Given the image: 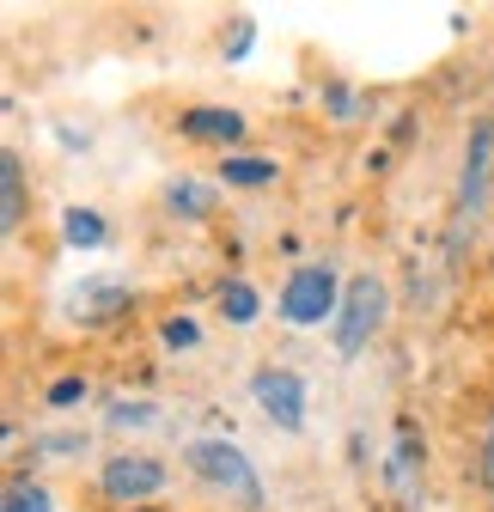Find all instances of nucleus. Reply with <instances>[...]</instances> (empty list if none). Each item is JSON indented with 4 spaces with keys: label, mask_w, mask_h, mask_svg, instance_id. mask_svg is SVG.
<instances>
[{
    "label": "nucleus",
    "mask_w": 494,
    "mask_h": 512,
    "mask_svg": "<svg viewBox=\"0 0 494 512\" xmlns=\"http://www.w3.org/2000/svg\"><path fill=\"white\" fill-rule=\"evenodd\" d=\"M183 464H190V476H196L208 494H220L226 506H238V512H263L257 464L244 458L232 439H190V445H183Z\"/></svg>",
    "instance_id": "1"
},
{
    "label": "nucleus",
    "mask_w": 494,
    "mask_h": 512,
    "mask_svg": "<svg viewBox=\"0 0 494 512\" xmlns=\"http://www.w3.org/2000/svg\"><path fill=\"white\" fill-rule=\"evenodd\" d=\"M342 275L336 263H293L281 293H275V317L287 330H318V324H336V311H342Z\"/></svg>",
    "instance_id": "2"
},
{
    "label": "nucleus",
    "mask_w": 494,
    "mask_h": 512,
    "mask_svg": "<svg viewBox=\"0 0 494 512\" xmlns=\"http://www.w3.org/2000/svg\"><path fill=\"white\" fill-rule=\"evenodd\" d=\"M385 317H391V287H385V275H354L348 281V293H342V311H336V354L342 360H354V354H366L373 348V336L385 330Z\"/></svg>",
    "instance_id": "3"
},
{
    "label": "nucleus",
    "mask_w": 494,
    "mask_h": 512,
    "mask_svg": "<svg viewBox=\"0 0 494 512\" xmlns=\"http://www.w3.org/2000/svg\"><path fill=\"white\" fill-rule=\"evenodd\" d=\"M488 183H494V116H476L464 135V171H458V232H452V256L464 250V238L482 226L488 214Z\"/></svg>",
    "instance_id": "4"
},
{
    "label": "nucleus",
    "mask_w": 494,
    "mask_h": 512,
    "mask_svg": "<svg viewBox=\"0 0 494 512\" xmlns=\"http://www.w3.org/2000/svg\"><path fill=\"white\" fill-rule=\"evenodd\" d=\"M165 482H171V470H165V458H153V452H116V458L98 464V494L116 500L122 512H129V506H153V494H159Z\"/></svg>",
    "instance_id": "5"
},
{
    "label": "nucleus",
    "mask_w": 494,
    "mask_h": 512,
    "mask_svg": "<svg viewBox=\"0 0 494 512\" xmlns=\"http://www.w3.org/2000/svg\"><path fill=\"white\" fill-rule=\"evenodd\" d=\"M251 403L269 415V427L281 433H305V378L293 366H263L251 378Z\"/></svg>",
    "instance_id": "6"
},
{
    "label": "nucleus",
    "mask_w": 494,
    "mask_h": 512,
    "mask_svg": "<svg viewBox=\"0 0 494 512\" xmlns=\"http://www.w3.org/2000/svg\"><path fill=\"white\" fill-rule=\"evenodd\" d=\"M177 135L196 141V147L238 153V141L251 135V122H244V110H232V104H190V110H177Z\"/></svg>",
    "instance_id": "7"
},
{
    "label": "nucleus",
    "mask_w": 494,
    "mask_h": 512,
    "mask_svg": "<svg viewBox=\"0 0 494 512\" xmlns=\"http://www.w3.org/2000/svg\"><path fill=\"white\" fill-rule=\"evenodd\" d=\"M129 305H135V287H129V281H110V275L80 281L74 299H68V311H74L80 330H110L116 317H129Z\"/></svg>",
    "instance_id": "8"
},
{
    "label": "nucleus",
    "mask_w": 494,
    "mask_h": 512,
    "mask_svg": "<svg viewBox=\"0 0 494 512\" xmlns=\"http://www.w3.org/2000/svg\"><path fill=\"white\" fill-rule=\"evenodd\" d=\"M421 470H427V439L415 427H397V445L385 458V488L397 494L403 512H421Z\"/></svg>",
    "instance_id": "9"
},
{
    "label": "nucleus",
    "mask_w": 494,
    "mask_h": 512,
    "mask_svg": "<svg viewBox=\"0 0 494 512\" xmlns=\"http://www.w3.org/2000/svg\"><path fill=\"white\" fill-rule=\"evenodd\" d=\"M159 202H165V214H171V220H190V226H202V220H214L220 189H214V183H202V177H171Z\"/></svg>",
    "instance_id": "10"
},
{
    "label": "nucleus",
    "mask_w": 494,
    "mask_h": 512,
    "mask_svg": "<svg viewBox=\"0 0 494 512\" xmlns=\"http://www.w3.org/2000/svg\"><path fill=\"white\" fill-rule=\"evenodd\" d=\"M25 214H31V189H25V159L7 147L0 153V232H19L25 226Z\"/></svg>",
    "instance_id": "11"
},
{
    "label": "nucleus",
    "mask_w": 494,
    "mask_h": 512,
    "mask_svg": "<svg viewBox=\"0 0 494 512\" xmlns=\"http://www.w3.org/2000/svg\"><path fill=\"white\" fill-rule=\"evenodd\" d=\"M214 311L226 317L232 330H251L257 317H263V293H257L251 281H244V275H226V281L214 287Z\"/></svg>",
    "instance_id": "12"
},
{
    "label": "nucleus",
    "mask_w": 494,
    "mask_h": 512,
    "mask_svg": "<svg viewBox=\"0 0 494 512\" xmlns=\"http://www.w3.org/2000/svg\"><path fill=\"white\" fill-rule=\"evenodd\" d=\"M220 183L226 189H269V183H281V159H269V153H220Z\"/></svg>",
    "instance_id": "13"
},
{
    "label": "nucleus",
    "mask_w": 494,
    "mask_h": 512,
    "mask_svg": "<svg viewBox=\"0 0 494 512\" xmlns=\"http://www.w3.org/2000/svg\"><path fill=\"white\" fill-rule=\"evenodd\" d=\"M61 244L68 250H104L110 244V220L98 214V208H61Z\"/></svg>",
    "instance_id": "14"
},
{
    "label": "nucleus",
    "mask_w": 494,
    "mask_h": 512,
    "mask_svg": "<svg viewBox=\"0 0 494 512\" xmlns=\"http://www.w3.org/2000/svg\"><path fill=\"white\" fill-rule=\"evenodd\" d=\"M0 512H55V494L31 476H13L7 494H0Z\"/></svg>",
    "instance_id": "15"
},
{
    "label": "nucleus",
    "mask_w": 494,
    "mask_h": 512,
    "mask_svg": "<svg viewBox=\"0 0 494 512\" xmlns=\"http://www.w3.org/2000/svg\"><path fill=\"white\" fill-rule=\"evenodd\" d=\"M86 397H92V384H86L80 372H61V378L43 384V409H55V415H61V409H80Z\"/></svg>",
    "instance_id": "16"
},
{
    "label": "nucleus",
    "mask_w": 494,
    "mask_h": 512,
    "mask_svg": "<svg viewBox=\"0 0 494 512\" xmlns=\"http://www.w3.org/2000/svg\"><path fill=\"white\" fill-rule=\"evenodd\" d=\"M159 348H171V354H190V348H202V324L190 311H171L165 324H159Z\"/></svg>",
    "instance_id": "17"
},
{
    "label": "nucleus",
    "mask_w": 494,
    "mask_h": 512,
    "mask_svg": "<svg viewBox=\"0 0 494 512\" xmlns=\"http://www.w3.org/2000/svg\"><path fill=\"white\" fill-rule=\"evenodd\" d=\"M104 421H110L116 433H141V427H153V421H159V409H153L147 397H135V403H129V397H116Z\"/></svg>",
    "instance_id": "18"
},
{
    "label": "nucleus",
    "mask_w": 494,
    "mask_h": 512,
    "mask_svg": "<svg viewBox=\"0 0 494 512\" xmlns=\"http://www.w3.org/2000/svg\"><path fill=\"white\" fill-rule=\"evenodd\" d=\"M324 110H330L336 122H354V116H360L366 104L354 98V86H342V80H324Z\"/></svg>",
    "instance_id": "19"
},
{
    "label": "nucleus",
    "mask_w": 494,
    "mask_h": 512,
    "mask_svg": "<svg viewBox=\"0 0 494 512\" xmlns=\"http://www.w3.org/2000/svg\"><path fill=\"white\" fill-rule=\"evenodd\" d=\"M251 43H257V19H232V31H226L220 55H226V61H244V55H251Z\"/></svg>",
    "instance_id": "20"
},
{
    "label": "nucleus",
    "mask_w": 494,
    "mask_h": 512,
    "mask_svg": "<svg viewBox=\"0 0 494 512\" xmlns=\"http://www.w3.org/2000/svg\"><path fill=\"white\" fill-rule=\"evenodd\" d=\"M31 452H55V458H80L86 452V433H49V439H37Z\"/></svg>",
    "instance_id": "21"
},
{
    "label": "nucleus",
    "mask_w": 494,
    "mask_h": 512,
    "mask_svg": "<svg viewBox=\"0 0 494 512\" xmlns=\"http://www.w3.org/2000/svg\"><path fill=\"white\" fill-rule=\"evenodd\" d=\"M482 482H488V500H494V421H488V439H482Z\"/></svg>",
    "instance_id": "22"
},
{
    "label": "nucleus",
    "mask_w": 494,
    "mask_h": 512,
    "mask_svg": "<svg viewBox=\"0 0 494 512\" xmlns=\"http://www.w3.org/2000/svg\"><path fill=\"white\" fill-rule=\"evenodd\" d=\"M391 141H397V147L415 141V116H397V122H391Z\"/></svg>",
    "instance_id": "23"
},
{
    "label": "nucleus",
    "mask_w": 494,
    "mask_h": 512,
    "mask_svg": "<svg viewBox=\"0 0 494 512\" xmlns=\"http://www.w3.org/2000/svg\"><path fill=\"white\" fill-rule=\"evenodd\" d=\"M129 512H165V506H129Z\"/></svg>",
    "instance_id": "24"
}]
</instances>
